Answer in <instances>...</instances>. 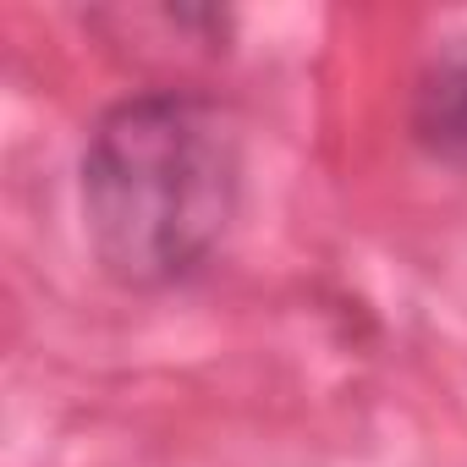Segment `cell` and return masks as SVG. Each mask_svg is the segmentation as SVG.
<instances>
[{
	"instance_id": "cell-1",
	"label": "cell",
	"mask_w": 467,
	"mask_h": 467,
	"mask_svg": "<svg viewBox=\"0 0 467 467\" xmlns=\"http://www.w3.org/2000/svg\"><path fill=\"white\" fill-rule=\"evenodd\" d=\"M237 132L187 88L121 99L83 149V214L110 281L176 286L225 237L237 209Z\"/></svg>"
},
{
	"instance_id": "cell-2",
	"label": "cell",
	"mask_w": 467,
	"mask_h": 467,
	"mask_svg": "<svg viewBox=\"0 0 467 467\" xmlns=\"http://www.w3.org/2000/svg\"><path fill=\"white\" fill-rule=\"evenodd\" d=\"M412 132L429 154L467 165V34L445 39L412 94Z\"/></svg>"
}]
</instances>
